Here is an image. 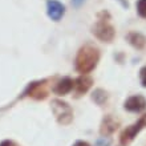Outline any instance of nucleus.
<instances>
[{
    "label": "nucleus",
    "instance_id": "f257e3e1",
    "mask_svg": "<svg viewBox=\"0 0 146 146\" xmlns=\"http://www.w3.org/2000/svg\"><path fill=\"white\" fill-rule=\"evenodd\" d=\"M98 58H100V53L97 48H94L93 45H84L77 53L76 69L82 74L92 72L96 68Z\"/></svg>",
    "mask_w": 146,
    "mask_h": 146
},
{
    "label": "nucleus",
    "instance_id": "f03ea898",
    "mask_svg": "<svg viewBox=\"0 0 146 146\" xmlns=\"http://www.w3.org/2000/svg\"><path fill=\"white\" fill-rule=\"evenodd\" d=\"M52 110H53L56 119L61 125H68L73 119V111L69 105L61 100H53L52 101Z\"/></svg>",
    "mask_w": 146,
    "mask_h": 146
},
{
    "label": "nucleus",
    "instance_id": "7ed1b4c3",
    "mask_svg": "<svg viewBox=\"0 0 146 146\" xmlns=\"http://www.w3.org/2000/svg\"><path fill=\"white\" fill-rule=\"evenodd\" d=\"M143 126H146V114L143 115L142 118L139 119L137 123H134V125H131V126L126 127V129L121 133V137H119L121 145H123V146L129 145V143L134 139V137L138 134V131L141 130Z\"/></svg>",
    "mask_w": 146,
    "mask_h": 146
},
{
    "label": "nucleus",
    "instance_id": "20e7f679",
    "mask_svg": "<svg viewBox=\"0 0 146 146\" xmlns=\"http://www.w3.org/2000/svg\"><path fill=\"white\" fill-rule=\"evenodd\" d=\"M93 33L96 35L97 38H100L101 41L110 42L114 38V28L109 23H106L105 20H101L93 27Z\"/></svg>",
    "mask_w": 146,
    "mask_h": 146
},
{
    "label": "nucleus",
    "instance_id": "39448f33",
    "mask_svg": "<svg viewBox=\"0 0 146 146\" xmlns=\"http://www.w3.org/2000/svg\"><path fill=\"white\" fill-rule=\"evenodd\" d=\"M46 13L49 16V19H52L53 21H58L65 13V8L57 0H48L46 1Z\"/></svg>",
    "mask_w": 146,
    "mask_h": 146
},
{
    "label": "nucleus",
    "instance_id": "423d86ee",
    "mask_svg": "<svg viewBox=\"0 0 146 146\" xmlns=\"http://www.w3.org/2000/svg\"><path fill=\"white\" fill-rule=\"evenodd\" d=\"M46 81H38V82H32L29 86H28L25 94H29L31 97L36 98V100H42L45 98L46 94H48V90H46Z\"/></svg>",
    "mask_w": 146,
    "mask_h": 146
},
{
    "label": "nucleus",
    "instance_id": "0eeeda50",
    "mask_svg": "<svg viewBox=\"0 0 146 146\" xmlns=\"http://www.w3.org/2000/svg\"><path fill=\"white\" fill-rule=\"evenodd\" d=\"M146 108V100L142 96H133L125 101V109L129 111H141Z\"/></svg>",
    "mask_w": 146,
    "mask_h": 146
},
{
    "label": "nucleus",
    "instance_id": "6e6552de",
    "mask_svg": "<svg viewBox=\"0 0 146 146\" xmlns=\"http://www.w3.org/2000/svg\"><path fill=\"white\" fill-rule=\"evenodd\" d=\"M92 82H93V80L90 78V77L86 76V74H82V76H80L76 81H74L73 86H74V89H76L77 94H82V93H85V92H88L89 90V88L92 86Z\"/></svg>",
    "mask_w": 146,
    "mask_h": 146
},
{
    "label": "nucleus",
    "instance_id": "1a4fd4ad",
    "mask_svg": "<svg viewBox=\"0 0 146 146\" xmlns=\"http://www.w3.org/2000/svg\"><path fill=\"white\" fill-rule=\"evenodd\" d=\"M73 84H74V82L70 80L69 77H65V78H62V80L58 81L53 90L58 96H65V94H68L73 89Z\"/></svg>",
    "mask_w": 146,
    "mask_h": 146
},
{
    "label": "nucleus",
    "instance_id": "9d476101",
    "mask_svg": "<svg viewBox=\"0 0 146 146\" xmlns=\"http://www.w3.org/2000/svg\"><path fill=\"white\" fill-rule=\"evenodd\" d=\"M117 127H118V121L114 119L111 115H106L101 125V134H111Z\"/></svg>",
    "mask_w": 146,
    "mask_h": 146
},
{
    "label": "nucleus",
    "instance_id": "9b49d317",
    "mask_svg": "<svg viewBox=\"0 0 146 146\" xmlns=\"http://www.w3.org/2000/svg\"><path fill=\"white\" fill-rule=\"evenodd\" d=\"M127 40H129V42H130L134 48H137V49L143 48L145 44H146L145 36L141 35V33H137V32H131V33H129V35H127Z\"/></svg>",
    "mask_w": 146,
    "mask_h": 146
},
{
    "label": "nucleus",
    "instance_id": "f8f14e48",
    "mask_svg": "<svg viewBox=\"0 0 146 146\" xmlns=\"http://www.w3.org/2000/svg\"><path fill=\"white\" fill-rule=\"evenodd\" d=\"M93 100L98 105L104 104L105 101H106V93H105L102 89H97V90H94V93H93Z\"/></svg>",
    "mask_w": 146,
    "mask_h": 146
},
{
    "label": "nucleus",
    "instance_id": "ddd939ff",
    "mask_svg": "<svg viewBox=\"0 0 146 146\" xmlns=\"http://www.w3.org/2000/svg\"><path fill=\"white\" fill-rule=\"evenodd\" d=\"M137 11L141 17L146 19V0H138L137 1Z\"/></svg>",
    "mask_w": 146,
    "mask_h": 146
},
{
    "label": "nucleus",
    "instance_id": "4468645a",
    "mask_svg": "<svg viewBox=\"0 0 146 146\" xmlns=\"http://www.w3.org/2000/svg\"><path fill=\"white\" fill-rule=\"evenodd\" d=\"M139 76H141V82H142V85L146 88V66H143L142 69H141Z\"/></svg>",
    "mask_w": 146,
    "mask_h": 146
},
{
    "label": "nucleus",
    "instance_id": "2eb2a0df",
    "mask_svg": "<svg viewBox=\"0 0 146 146\" xmlns=\"http://www.w3.org/2000/svg\"><path fill=\"white\" fill-rule=\"evenodd\" d=\"M109 145H110V141H109V139H106L105 137H104V138H100L96 142V146H109Z\"/></svg>",
    "mask_w": 146,
    "mask_h": 146
},
{
    "label": "nucleus",
    "instance_id": "dca6fc26",
    "mask_svg": "<svg viewBox=\"0 0 146 146\" xmlns=\"http://www.w3.org/2000/svg\"><path fill=\"white\" fill-rule=\"evenodd\" d=\"M0 146H19L16 142H13V141H9V139H7V141H3V142L0 143Z\"/></svg>",
    "mask_w": 146,
    "mask_h": 146
},
{
    "label": "nucleus",
    "instance_id": "f3484780",
    "mask_svg": "<svg viewBox=\"0 0 146 146\" xmlns=\"http://www.w3.org/2000/svg\"><path fill=\"white\" fill-rule=\"evenodd\" d=\"M84 1H85V0H72V4L74 5V7H80Z\"/></svg>",
    "mask_w": 146,
    "mask_h": 146
},
{
    "label": "nucleus",
    "instance_id": "a211bd4d",
    "mask_svg": "<svg viewBox=\"0 0 146 146\" xmlns=\"http://www.w3.org/2000/svg\"><path fill=\"white\" fill-rule=\"evenodd\" d=\"M73 146H89V143L88 142H84V141H77L76 143Z\"/></svg>",
    "mask_w": 146,
    "mask_h": 146
}]
</instances>
